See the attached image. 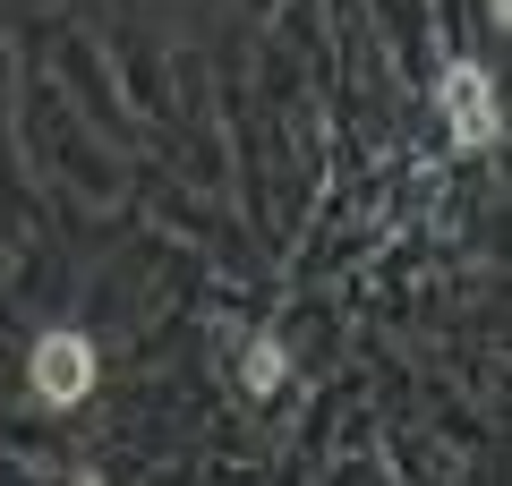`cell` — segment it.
I'll return each mask as SVG.
<instances>
[{
	"label": "cell",
	"mask_w": 512,
	"mask_h": 486,
	"mask_svg": "<svg viewBox=\"0 0 512 486\" xmlns=\"http://www.w3.org/2000/svg\"><path fill=\"white\" fill-rule=\"evenodd\" d=\"M239 384H248L256 401H274L282 384H291V359H282V342H248V359H239Z\"/></svg>",
	"instance_id": "cell-3"
},
{
	"label": "cell",
	"mask_w": 512,
	"mask_h": 486,
	"mask_svg": "<svg viewBox=\"0 0 512 486\" xmlns=\"http://www.w3.org/2000/svg\"><path fill=\"white\" fill-rule=\"evenodd\" d=\"M436 103H444V128H453L461 145H495V86L478 60H453V69L436 77Z\"/></svg>",
	"instance_id": "cell-2"
},
{
	"label": "cell",
	"mask_w": 512,
	"mask_h": 486,
	"mask_svg": "<svg viewBox=\"0 0 512 486\" xmlns=\"http://www.w3.org/2000/svg\"><path fill=\"white\" fill-rule=\"evenodd\" d=\"M26 393L35 401H52V410H69V401H86L94 393V342L86 333H43L35 350H26Z\"/></svg>",
	"instance_id": "cell-1"
}]
</instances>
